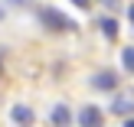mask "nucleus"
I'll list each match as a JSON object with an SVG mask.
<instances>
[{"label":"nucleus","mask_w":134,"mask_h":127,"mask_svg":"<svg viewBox=\"0 0 134 127\" xmlns=\"http://www.w3.org/2000/svg\"><path fill=\"white\" fill-rule=\"evenodd\" d=\"M121 65L134 75V49H124V52H121Z\"/></svg>","instance_id":"nucleus-8"},{"label":"nucleus","mask_w":134,"mask_h":127,"mask_svg":"<svg viewBox=\"0 0 134 127\" xmlns=\"http://www.w3.org/2000/svg\"><path fill=\"white\" fill-rule=\"evenodd\" d=\"M3 16H7V10H3V7H0V20H3Z\"/></svg>","instance_id":"nucleus-12"},{"label":"nucleus","mask_w":134,"mask_h":127,"mask_svg":"<svg viewBox=\"0 0 134 127\" xmlns=\"http://www.w3.org/2000/svg\"><path fill=\"white\" fill-rule=\"evenodd\" d=\"M49 124H52V127H69V124H72L69 108H65V104H56V108H52V114H49Z\"/></svg>","instance_id":"nucleus-5"},{"label":"nucleus","mask_w":134,"mask_h":127,"mask_svg":"<svg viewBox=\"0 0 134 127\" xmlns=\"http://www.w3.org/2000/svg\"><path fill=\"white\" fill-rule=\"evenodd\" d=\"M72 3H75V7H82V10H88V3H92V0H72Z\"/></svg>","instance_id":"nucleus-9"},{"label":"nucleus","mask_w":134,"mask_h":127,"mask_svg":"<svg viewBox=\"0 0 134 127\" xmlns=\"http://www.w3.org/2000/svg\"><path fill=\"white\" fill-rule=\"evenodd\" d=\"M111 114H134V91H121L111 101Z\"/></svg>","instance_id":"nucleus-2"},{"label":"nucleus","mask_w":134,"mask_h":127,"mask_svg":"<svg viewBox=\"0 0 134 127\" xmlns=\"http://www.w3.org/2000/svg\"><path fill=\"white\" fill-rule=\"evenodd\" d=\"M39 20H43L46 26H52V29H62V33H72V29H75V23H72L65 13L52 10V7H43V10H39Z\"/></svg>","instance_id":"nucleus-1"},{"label":"nucleus","mask_w":134,"mask_h":127,"mask_svg":"<svg viewBox=\"0 0 134 127\" xmlns=\"http://www.w3.org/2000/svg\"><path fill=\"white\" fill-rule=\"evenodd\" d=\"M102 33H105V36H111V39H115V36H118V23H115V20H108V16H105V20H102Z\"/></svg>","instance_id":"nucleus-7"},{"label":"nucleus","mask_w":134,"mask_h":127,"mask_svg":"<svg viewBox=\"0 0 134 127\" xmlns=\"http://www.w3.org/2000/svg\"><path fill=\"white\" fill-rule=\"evenodd\" d=\"M10 117H13V121H16L20 127H26V124H30V121H33V111H30V108H26V104H16V108H13V111H10Z\"/></svg>","instance_id":"nucleus-6"},{"label":"nucleus","mask_w":134,"mask_h":127,"mask_svg":"<svg viewBox=\"0 0 134 127\" xmlns=\"http://www.w3.org/2000/svg\"><path fill=\"white\" fill-rule=\"evenodd\" d=\"M102 3H108V7H115V3H118V0H102Z\"/></svg>","instance_id":"nucleus-11"},{"label":"nucleus","mask_w":134,"mask_h":127,"mask_svg":"<svg viewBox=\"0 0 134 127\" xmlns=\"http://www.w3.org/2000/svg\"><path fill=\"white\" fill-rule=\"evenodd\" d=\"M124 127H134V121H128V124H124Z\"/></svg>","instance_id":"nucleus-13"},{"label":"nucleus","mask_w":134,"mask_h":127,"mask_svg":"<svg viewBox=\"0 0 134 127\" xmlns=\"http://www.w3.org/2000/svg\"><path fill=\"white\" fill-rule=\"evenodd\" d=\"M79 124H82V127H102V124H105V121H102V111H98L95 104H85L82 114H79Z\"/></svg>","instance_id":"nucleus-3"},{"label":"nucleus","mask_w":134,"mask_h":127,"mask_svg":"<svg viewBox=\"0 0 134 127\" xmlns=\"http://www.w3.org/2000/svg\"><path fill=\"white\" fill-rule=\"evenodd\" d=\"M128 16H131V26H134V3L128 7Z\"/></svg>","instance_id":"nucleus-10"},{"label":"nucleus","mask_w":134,"mask_h":127,"mask_svg":"<svg viewBox=\"0 0 134 127\" xmlns=\"http://www.w3.org/2000/svg\"><path fill=\"white\" fill-rule=\"evenodd\" d=\"M92 85L102 88V91H115L118 88V75H115V72H98V75L92 78Z\"/></svg>","instance_id":"nucleus-4"}]
</instances>
